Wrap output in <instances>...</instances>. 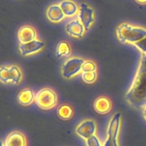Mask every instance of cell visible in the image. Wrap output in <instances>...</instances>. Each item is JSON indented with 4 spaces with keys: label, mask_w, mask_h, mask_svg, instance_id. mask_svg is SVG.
Wrapping results in <instances>:
<instances>
[{
    "label": "cell",
    "mask_w": 146,
    "mask_h": 146,
    "mask_svg": "<svg viewBox=\"0 0 146 146\" xmlns=\"http://www.w3.org/2000/svg\"><path fill=\"white\" fill-rule=\"evenodd\" d=\"M5 146H27V140L25 135L19 131L9 133L5 141Z\"/></svg>",
    "instance_id": "12"
},
{
    "label": "cell",
    "mask_w": 146,
    "mask_h": 146,
    "mask_svg": "<svg viewBox=\"0 0 146 146\" xmlns=\"http://www.w3.org/2000/svg\"><path fill=\"white\" fill-rule=\"evenodd\" d=\"M120 127H121V114L117 113L113 115L110 120L108 130H107L108 137L117 140L120 134Z\"/></svg>",
    "instance_id": "9"
},
{
    "label": "cell",
    "mask_w": 146,
    "mask_h": 146,
    "mask_svg": "<svg viewBox=\"0 0 146 146\" xmlns=\"http://www.w3.org/2000/svg\"><path fill=\"white\" fill-rule=\"evenodd\" d=\"M65 30L70 36L75 38H81L84 36L85 28L79 19H73L65 27Z\"/></svg>",
    "instance_id": "10"
},
{
    "label": "cell",
    "mask_w": 146,
    "mask_h": 146,
    "mask_svg": "<svg viewBox=\"0 0 146 146\" xmlns=\"http://www.w3.org/2000/svg\"><path fill=\"white\" fill-rule=\"evenodd\" d=\"M35 92L30 88L22 90L17 95V101L19 105L22 106H28L35 100Z\"/></svg>",
    "instance_id": "15"
},
{
    "label": "cell",
    "mask_w": 146,
    "mask_h": 146,
    "mask_svg": "<svg viewBox=\"0 0 146 146\" xmlns=\"http://www.w3.org/2000/svg\"><path fill=\"white\" fill-rule=\"evenodd\" d=\"M125 98L127 103L135 109H141L146 106V67L142 62H140Z\"/></svg>",
    "instance_id": "1"
},
{
    "label": "cell",
    "mask_w": 146,
    "mask_h": 146,
    "mask_svg": "<svg viewBox=\"0 0 146 146\" xmlns=\"http://www.w3.org/2000/svg\"><path fill=\"white\" fill-rule=\"evenodd\" d=\"M78 19L84 25L85 29L88 30L95 21V11L88 4H80L79 7Z\"/></svg>",
    "instance_id": "6"
},
{
    "label": "cell",
    "mask_w": 146,
    "mask_h": 146,
    "mask_svg": "<svg viewBox=\"0 0 146 146\" xmlns=\"http://www.w3.org/2000/svg\"><path fill=\"white\" fill-rule=\"evenodd\" d=\"M18 39L20 43L25 44L36 40V32L33 27L30 25H25L20 27L17 33Z\"/></svg>",
    "instance_id": "11"
},
{
    "label": "cell",
    "mask_w": 146,
    "mask_h": 146,
    "mask_svg": "<svg viewBox=\"0 0 146 146\" xmlns=\"http://www.w3.org/2000/svg\"><path fill=\"white\" fill-rule=\"evenodd\" d=\"M35 102L41 109L50 110L57 105L58 98L57 93L53 90L45 88L40 90L36 94Z\"/></svg>",
    "instance_id": "3"
},
{
    "label": "cell",
    "mask_w": 146,
    "mask_h": 146,
    "mask_svg": "<svg viewBox=\"0 0 146 146\" xmlns=\"http://www.w3.org/2000/svg\"><path fill=\"white\" fill-rule=\"evenodd\" d=\"M85 60L81 57H71L68 59L61 69L62 75L65 79H70L82 72V67Z\"/></svg>",
    "instance_id": "5"
},
{
    "label": "cell",
    "mask_w": 146,
    "mask_h": 146,
    "mask_svg": "<svg viewBox=\"0 0 146 146\" xmlns=\"http://www.w3.org/2000/svg\"><path fill=\"white\" fill-rule=\"evenodd\" d=\"M143 115L144 117L145 120H146V106L144 108H143Z\"/></svg>",
    "instance_id": "26"
},
{
    "label": "cell",
    "mask_w": 146,
    "mask_h": 146,
    "mask_svg": "<svg viewBox=\"0 0 146 146\" xmlns=\"http://www.w3.org/2000/svg\"><path fill=\"white\" fill-rule=\"evenodd\" d=\"M97 65L93 61L85 60L82 67V72H96Z\"/></svg>",
    "instance_id": "20"
},
{
    "label": "cell",
    "mask_w": 146,
    "mask_h": 146,
    "mask_svg": "<svg viewBox=\"0 0 146 146\" xmlns=\"http://www.w3.org/2000/svg\"><path fill=\"white\" fill-rule=\"evenodd\" d=\"M1 146H5V145H3V143H1Z\"/></svg>",
    "instance_id": "27"
},
{
    "label": "cell",
    "mask_w": 146,
    "mask_h": 146,
    "mask_svg": "<svg viewBox=\"0 0 146 146\" xmlns=\"http://www.w3.org/2000/svg\"><path fill=\"white\" fill-rule=\"evenodd\" d=\"M134 45L143 54H146V36L134 44Z\"/></svg>",
    "instance_id": "22"
},
{
    "label": "cell",
    "mask_w": 146,
    "mask_h": 146,
    "mask_svg": "<svg viewBox=\"0 0 146 146\" xmlns=\"http://www.w3.org/2000/svg\"><path fill=\"white\" fill-rule=\"evenodd\" d=\"M116 34L120 42L134 44L145 37L146 29L128 23H122L117 27Z\"/></svg>",
    "instance_id": "2"
},
{
    "label": "cell",
    "mask_w": 146,
    "mask_h": 146,
    "mask_svg": "<svg viewBox=\"0 0 146 146\" xmlns=\"http://www.w3.org/2000/svg\"><path fill=\"white\" fill-rule=\"evenodd\" d=\"M140 62L143 63V64L146 67V54H143V57H142L141 58V60H140Z\"/></svg>",
    "instance_id": "24"
},
{
    "label": "cell",
    "mask_w": 146,
    "mask_h": 146,
    "mask_svg": "<svg viewBox=\"0 0 146 146\" xmlns=\"http://www.w3.org/2000/svg\"><path fill=\"white\" fill-rule=\"evenodd\" d=\"M98 78V74L96 72H82V78L84 82L86 83L91 84L96 81Z\"/></svg>",
    "instance_id": "19"
},
{
    "label": "cell",
    "mask_w": 146,
    "mask_h": 146,
    "mask_svg": "<svg viewBox=\"0 0 146 146\" xmlns=\"http://www.w3.org/2000/svg\"><path fill=\"white\" fill-rule=\"evenodd\" d=\"M57 115L62 120H70L73 115V110L71 106L67 104H63L59 106L57 110Z\"/></svg>",
    "instance_id": "18"
},
{
    "label": "cell",
    "mask_w": 146,
    "mask_h": 146,
    "mask_svg": "<svg viewBox=\"0 0 146 146\" xmlns=\"http://www.w3.org/2000/svg\"><path fill=\"white\" fill-rule=\"evenodd\" d=\"M135 1L140 5H146V0H135Z\"/></svg>",
    "instance_id": "25"
},
{
    "label": "cell",
    "mask_w": 146,
    "mask_h": 146,
    "mask_svg": "<svg viewBox=\"0 0 146 146\" xmlns=\"http://www.w3.org/2000/svg\"><path fill=\"white\" fill-rule=\"evenodd\" d=\"M47 17L50 21L54 23L60 22L62 21L65 15L63 13L60 5H52L47 8L46 12Z\"/></svg>",
    "instance_id": "14"
},
{
    "label": "cell",
    "mask_w": 146,
    "mask_h": 146,
    "mask_svg": "<svg viewBox=\"0 0 146 146\" xmlns=\"http://www.w3.org/2000/svg\"><path fill=\"white\" fill-rule=\"evenodd\" d=\"M103 146H119L118 141H117V140L108 137L104 143Z\"/></svg>",
    "instance_id": "23"
},
{
    "label": "cell",
    "mask_w": 146,
    "mask_h": 146,
    "mask_svg": "<svg viewBox=\"0 0 146 146\" xmlns=\"http://www.w3.org/2000/svg\"><path fill=\"white\" fill-rule=\"evenodd\" d=\"M22 78V72L18 66H1L0 80L3 84L18 85L21 82Z\"/></svg>",
    "instance_id": "4"
},
{
    "label": "cell",
    "mask_w": 146,
    "mask_h": 146,
    "mask_svg": "<svg viewBox=\"0 0 146 146\" xmlns=\"http://www.w3.org/2000/svg\"><path fill=\"white\" fill-rule=\"evenodd\" d=\"M72 49L70 44L67 42L62 41L58 43L56 49V56L57 58L69 57L71 54Z\"/></svg>",
    "instance_id": "17"
},
{
    "label": "cell",
    "mask_w": 146,
    "mask_h": 146,
    "mask_svg": "<svg viewBox=\"0 0 146 146\" xmlns=\"http://www.w3.org/2000/svg\"><path fill=\"white\" fill-rule=\"evenodd\" d=\"M95 132H96V124L92 120H84L80 123V125H78L75 130L76 134L85 140H87L91 136L94 135Z\"/></svg>",
    "instance_id": "7"
},
{
    "label": "cell",
    "mask_w": 146,
    "mask_h": 146,
    "mask_svg": "<svg viewBox=\"0 0 146 146\" xmlns=\"http://www.w3.org/2000/svg\"><path fill=\"white\" fill-rule=\"evenodd\" d=\"M111 108V101L105 96L99 97L94 102V109L99 114H106L110 111Z\"/></svg>",
    "instance_id": "13"
},
{
    "label": "cell",
    "mask_w": 146,
    "mask_h": 146,
    "mask_svg": "<svg viewBox=\"0 0 146 146\" xmlns=\"http://www.w3.org/2000/svg\"><path fill=\"white\" fill-rule=\"evenodd\" d=\"M85 143L87 146H102L100 140L95 135L85 140Z\"/></svg>",
    "instance_id": "21"
},
{
    "label": "cell",
    "mask_w": 146,
    "mask_h": 146,
    "mask_svg": "<svg viewBox=\"0 0 146 146\" xmlns=\"http://www.w3.org/2000/svg\"><path fill=\"white\" fill-rule=\"evenodd\" d=\"M44 47V43L39 40H35L28 43H20L19 49L20 53L23 56H29L38 52Z\"/></svg>",
    "instance_id": "8"
},
{
    "label": "cell",
    "mask_w": 146,
    "mask_h": 146,
    "mask_svg": "<svg viewBox=\"0 0 146 146\" xmlns=\"http://www.w3.org/2000/svg\"><path fill=\"white\" fill-rule=\"evenodd\" d=\"M59 5L65 17H74L79 12V7L72 0H62Z\"/></svg>",
    "instance_id": "16"
}]
</instances>
